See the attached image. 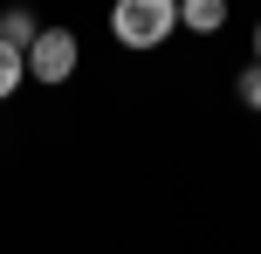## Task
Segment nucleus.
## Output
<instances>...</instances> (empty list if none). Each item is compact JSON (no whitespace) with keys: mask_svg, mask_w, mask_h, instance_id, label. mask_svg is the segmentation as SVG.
Masks as SVG:
<instances>
[{"mask_svg":"<svg viewBox=\"0 0 261 254\" xmlns=\"http://www.w3.org/2000/svg\"><path fill=\"white\" fill-rule=\"evenodd\" d=\"M172 21H179L172 0H117V14H110V27H117L124 48H158V41L172 35Z\"/></svg>","mask_w":261,"mask_h":254,"instance_id":"f257e3e1","label":"nucleus"},{"mask_svg":"<svg viewBox=\"0 0 261 254\" xmlns=\"http://www.w3.org/2000/svg\"><path fill=\"white\" fill-rule=\"evenodd\" d=\"M179 21L193 27V35H213V27H227V7H220V0H186Z\"/></svg>","mask_w":261,"mask_h":254,"instance_id":"7ed1b4c3","label":"nucleus"},{"mask_svg":"<svg viewBox=\"0 0 261 254\" xmlns=\"http://www.w3.org/2000/svg\"><path fill=\"white\" fill-rule=\"evenodd\" d=\"M254 62H261V27H254Z\"/></svg>","mask_w":261,"mask_h":254,"instance_id":"0eeeda50","label":"nucleus"},{"mask_svg":"<svg viewBox=\"0 0 261 254\" xmlns=\"http://www.w3.org/2000/svg\"><path fill=\"white\" fill-rule=\"evenodd\" d=\"M28 76L35 82H69L76 76V35L69 27H41L35 48H28Z\"/></svg>","mask_w":261,"mask_h":254,"instance_id":"f03ea898","label":"nucleus"},{"mask_svg":"<svg viewBox=\"0 0 261 254\" xmlns=\"http://www.w3.org/2000/svg\"><path fill=\"white\" fill-rule=\"evenodd\" d=\"M21 76H28V55L0 41V96H14V90H21Z\"/></svg>","mask_w":261,"mask_h":254,"instance_id":"39448f33","label":"nucleus"},{"mask_svg":"<svg viewBox=\"0 0 261 254\" xmlns=\"http://www.w3.org/2000/svg\"><path fill=\"white\" fill-rule=\"evenodd\" d=\"M35 35H41V27L28 21V14H0V41H7V48L28 55V48H35Z\"/></svg>","mask_w":261,"mask_h":254,"instance_id":"20e7f679","label":"nucleus"},{"mask_svg":"<svg viewBox=\"0 0 261 254\" xmlns=\"http://www.w3.org/2000/svg\"><path fill=\"white\" fill-rule=\"evenodd\" d=\"M234 90H241V103H248V110H261V62L241 69V82H234Z\"/></svg>","mask_w":261,"mask_h":254,"instance_id":"423d86ee","label":"nucleus"}]
</instances>
